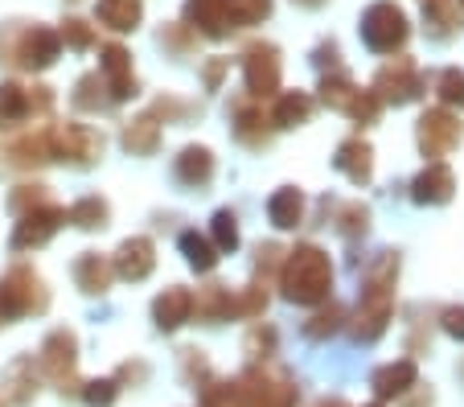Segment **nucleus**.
I'll list each match as a JSON object with an SVG mask.
<instances>
[{
    "label": "nucleus",
    "mask_w": 464,
    "mask_h": 407,
    "mask_svg": "<svg viewBox=\"0 0 464 407\" xmlns=\"http://www.w3.org/2000/svg\"><path fill=\"white\" fill-rule=\"evenodd\" d=\"M394 276H399V256L382 251L374 264L366 267V280H362V301L353 313V337L358 342H378L391 325L394 313Z\"/></svg>",
    "instance_id": "nucleus-1"
},
{
    "label": "nucleus",
    "mask_w": 464,
    "mask_h": 407,
    "mask_svg": "<svg viewBox=\"0 0 464 407\" xmlns=\"http://www.w3.org/2000/svg\"><path fill=\"white\" fill-rule=\"evenodd\" d=\"M280 288L292 305H324L329 288H334V264L316 243H300V247L284 251L280 267Z\"/></svg>",
    "instance_id": "nucleus-2"
},
{
    "label": "nucleus",
    "mask_w": 464,
    "mask_h": 407,
    "mask_svg": "<svg viewBox=\"0 0 464 407\" xmlns=\"http://www.w3.org/2000/svg\"><path fill=\"white\" fill-rule=\"evenodd\" d=\"M62 53V37L45 25H25V29H0V58L25 71H45Z\"/></svg>",
    "instance_id": "nucleus-3"
},
{
    "label": "nucleus",
    "mask_w": 464,
    "mask_h": 407,
    "mask_svg": "<svg viewBox=\"0 0 464 407\" xmlns=\"http://www.w3.org/2000/svg\"><path fill=\"white\" fill-rule=\"evenodd\" d=\"M222 407H296V383L288 374H267L251 366L230 383V395Z\"/></svg>",
    "instance_id": "nucleus-4"
},
{
    "label": "nucleus",
    "mask_w": 464,
    "mask_h": 407,
    "mask_svg": "<svg viewBox=\"0 0 464 407\" xmlns=\"http://www.w3.org/2000/svg\"><path fill=\"white\" fill-rule=\"evenodd\" d=\"M411 25H407V13L394 5V0H374L366 13H362V42L374 53H394L403 50Z\"/></svg>",
    "instance_id": "nucleus-5"
},
{
    "label": "nucleus",
    "mask_w": 464,
    "mask_h": 407,
    "mask_svg": "<svg viewBox=\"0 0 464 407\" xmlns=\"http://www.w3.org/2000/svg\"><path fill=\"white\" fill-rule=\"evenodd\" d=\"M45 305H50V293H45L42 276L34 267H13L0 280V325L25 317V313H42Z\"/></svg>",
    "instance_id": "nucleus-6"
},
{
    "label": "nucleus",
    "mask_w": 464,
    "mask_h": 407,
    "mask_svg": "<svg viewBox=\"0 0 464 407\" xmlns=\"http://www.w3.org/2000/svg\"><path fill=\"white\" fill-rule=\"evenodd\" d=\"M321 103L334 107V111H342V115H350V120H358V124H374L378 111H382V103L374 99V91L353 87L345 74H324L321 79Z\"/></svg>",
    "instance_id": "nucleus-7"
},
{
    "label": "nucleus",
    "mask_w": 464,
    "mask_h": 407,
    "mask_svg": "<svg viewBox=\"0 0 464 407\" xmlns=\"http://www.w3.org/2000/svg\"><path fill=\"white\" fill-rule=\"evenodd\" d=\"M50 144H53V160H71V165H82V169L103 157V136L87 124L50 128Z\"/></svg>",
    "instance_id": "nucleus-8"
},
{
    "label": "nucleus",
    "mask_w": 464,
    "mask_h": 407,
    "mask_svg": "<svg viewBox=\"0 0 464 407\" xmlns=\"http://www.w3.org/2000/svg\"><path fill=\"white\" fill-rule=\"evenodd\" d=\"M423 91V74L420 66L411 63V58H394L391 66H382V71L374 74V99L378 103H411V99H420Z\"/></svg>",
    "instance_id": "nucleus-9"
},
{
    "label": "nucleus",
    "mask_w": 464,
    "mask_h": 407,
    "mask_svg": "<svg viewBox=\"0 0 464 407\" xmlns=\"http://www.w3.org/2000/svg\"><path fill=\"white\" fill-rule=\"evenodd\" d=\"M415 136H420L423 157H444V152H452L464 141V124H460V115H452L448 107H431V111L420 115Z\"/></svg>",
    "instance_id": "nucleus-10"
},
{
    "label": "nucleus",
    "mask_w": 464,
    "mask_h": 407,
    "mask_svg": "<svg viewBox=\"0 0 464 407\" xmlns=\"http://www.w3.org/2000/svg\"><path fill=\"white\" fill-rule=\"evenodd\" d=\"M280 74H284V66H280V50L276 45L259 42L243 53V82L255 99L276 95L280 91Z\"/></svg>",
    "instance_id": "nucleus-11"
},
{
    "label": "nucleus",
    "mask_w": 464,
    "mask_h": 407,
    "mask_svg": "<svg viewBox=\"0 0 464 407\" xmlns=\"http://www.w3.org/2000/svg\"><path fill=\"white\" fill-rule=\"evenodd\" d=\"M66 222V210L62 206H37V210L21 214L17 230H13V251H29V247H45V243L58 235V227Z\"/></svg>",
    "instance_id": "nucleus-12"
},
{
    "label": "nucleus",
    "mask_w": 464,
    "mask_h": 407,
    "mask_svg": "<svg viewBox=\"0 0 464 407\" xmlns=\"http://www.w3.org/2000/svg\"><path fill=\"white\" fill-rule=\"evenodd\" d=\"M74 366H79V342L71 329H53L42 345V371L66 391V383H74Z\"/></svg>",
    "instance_id": "nucleus-13"
},
{
    "label": "nucleus",
    "mask_w": 464,
    "mask_h": 407,
    "mask_svg": "<svg viewBox=\"0 0 464 407\" xmlns=\"http://www.w3.org/2000/svg\"><path fill=\"white\" fill-rule=\"evenodd\" d=\"M99 71H103V82H107V95L111 103H123V99L136 95V74H131V53L123 45H103L99 50Z\"/></svg>",
    "instance_id": "nucleus-14"
},
{
    "label": "nucleus",
    "mask_w": 464,
    "mask_h": 407,
    "mask_svg": "<svg viewBox=\"0 0 464 407\" xmlns=\"http://www.w3.org/2000/svg\"><path fill=\"white\" fill-rule=\"evenodd\" d=\"M115 276H123V280H149L152 267H157V247H152V239H144V235H131V239L120 243V251H115L111 259Z\"/></svg>",
    "instance_id": "nucleus-15"
},
{
    "label": "nucleus",
    "mask_w": 464,
    "mask_h": 407,
    "mask_svg": "<svg viewBox=\"0 0 464 407\" xmlns=\"http://www.w3.org/2000/svg\"><path fill=\"white\" fill-rule=\"evenodd\" d=\"M452 194H456V173L444 160H431L420 178L411 181V198L420 206H444V202H452Z\"/></svg>",
    "instance_id": "nucleus-16"
},
{
    "label": "nucleus",
    "mask_w": 464,
    "mask_h": 407,
    "mask_svg": "<svg viewBox=\"0 0 464 407\" xmlns=\"http://www.w3.org/2000/svg\"><path fill=\"white\" fill-rule=\"evenodd\" d=\"M334 165H337V173H345V178L353 181V186H366V181L374 178V149H370L362 136H350V141L337 144Z\"/></svg>",
    "instance_id": "nucleus-17"
},
{
    "label": "nucleus",
    "mask_w": 464,
    "mask_h": 407,
    "mask_svg": "<svg viewBox=\"0 0 464 407\" xmlns=\"http://www.w3.org/2000/svg\"><path fill=\"white\" fill-rule=\"evenodd\" d=\"M111 259L99 256V251H82L79 259H74V284H79L87 296H103L107 288H111Z\"/></svg>",
    "instance_id": "nucleus-18"
},
{
    "label": "nucleus",
    "mask_w": 464,
    "mask_h": 407,
    "mask_svg": "<svg viewBox=\"0 0 464 407\" xmlns=\"http://www.w3.org/2000/svg\"><path fill=\"white\" fill-rule=\"evenodd\" d=\"M227 9H230V0H185V21L206 37H227L230 34Z\"/></svg>",
    "instance_id": "nucleus-19"
},
{
    "label": "nucleus",
    "mask_w": 464,
    "mask_h": 407,
    "mask_svg": "<svg viewBox=\"0 0 464 407\" xmlns=\"http://www.w3.org/2000/svg\"><path fill=\"white\" fill-rule=\"evenodd\" d=\"M230 124H235V136L246 144V149H263V144L272 141V120H267L263 107H255V103H235Z\"/></svg>",
    "instance_id": "nucleus-20"
},
{
    "label": "nucleus",
    "mask_w": 464,
    "mask_h": 407,
    "mask_svg": "<svg viewBox=\"0 0 464 407\" xmlns=\"http://www.w3.org/2000/svg\"><path fill=\"white\" fill-rule=\"evenodd\" d=\"M152 317H157V329H165V334L181 329L193 317V293L189 288H165L152 305Z\"/></svg>",
    "instance_id": "nucleus-21"
},
{
    "label": "nucleus",
    "mask_w": 464,
    "mask_h": 407,
    "mask_svg": "<svg viewBox=\"0 0 464 407\" xmlns=\"http://www.w3.org/2000/svg\"><path fill=\"white\" fill-rule=\"evenodd\" d=\"M415 379H420V366H415L411 358H399V363L378 366L370 383H374L378 399H399V395H407V391L415 387Z\"/></svg>",
    "instance_id": "nucleus-22"
},
{
    "label": "nucleus",
    "mask_w": 464,
    "mask_h": 407,
    "mask_svg": "<svg viewBox=\"0 0 464 407\" xmlns=\"http://www.w3.org/2000/svg\"><path fill=\"white\" fill-rule=\"evenodd\" d=\"M173 173H177V181H181V186H193V189L210 186V178H214V152L202 149V144H189V149H181Z\"/></svg>",
    "instance_id": "nucleus-23"
},
{
    "label": "nucleus",
    "mask_w": 464,
    "mask_h": 407,
    "mask_svg": "<svg viewBox=\"0 0 464 407\" xmlns=\"http://www.w3.org/2000/svg\"><path fill=\"white\" fill-rule=\"evenodd\" d=\"M193 313H198V321H206V325H218V321L235 317V296H230L227 284H206L202 293L193 296Z\"/></svg>",
    "instance_id": "nucleus-24"
},
{
    "label": "nucleus",
    "mask_w": 464,
    "mask_h": 407,
    "mask_svg": "<svg viewBox=\"0 0 464 407\" xmlns=\"http://www.w3.org/2000/svg\"><path fill=\"white\" fill-rule=\"evenodd\" d=\"M95 17L103 21L107 29H115V34H131L144 17V0H99Z\"/></svg>",
    "instance_id": "nucleus-25"
},
{
    "label": "nucleus",
    "mask_w": 464,
    "mask_h": 407,
    "mask_svg": "<svg viewBox=\"0 0 464 407\" xmlns=\"http://www.w3.org/2000/svg\"><path fill=\"white\" fill-rule=\"evenodd\" d=\"M34 111H37V107H34V91L17 87V82H5V87H0V128L25 124Z\"/></svg>",
    "instance_id": "nucleus-26"
},
{
    "label": "nucleus",
    "mask_w": 464,
    "mask_h": 407,
    "mask_svg": "<svg viewBox=\"0 0 464 407\" xmlns=\"http://www.w3.org/2000/svg\"><path fill=\"white\" fill-rule=\"evenodd\" d=\"M160 144V120L152 111L136 115L128 128H123V149L136 152V157H149V152H157Z\"/></svg>",
    "instance_id": "nucleus-27"
},
{
    "label": "nucleus",
    "mask_w": 464,
    "mask_h": 407,
    "mask_svg": "<svg viewBox=\"0 0 464 407\" xmlns=\"http://www.w3.org/2000/svg\"><path fill=\"white\" fill-rule=\"evenodd\" d=\"M267 218H272V227H280V230L300 227V218H304V194L292 186L276 189L272 202H267Z\"/></svg>",
    "instance_id": "nucleus-28"
},
{
    "label": "nucleus",
    "mask_w": 464,
    "mask_h": 407,
    "mask_svg": "<svg viewBox=\"0 0 464 407\" xmlns=\"http://www.w3.org/2000/svg\"><path fill=\"white\" fill-rule=\"evenodd\" d=\"M308 115H313V99L304 91H284L276 99V111H272V124L276 128H300L308 124Z\"/></svg>",
    "instance_id": "nucleus-29"
},
{
    "label": "nucleus",
    "mask_w": 464,
    "mask_h": 407,
    "mask_svg": "<svg viewBox=\"0 0 464 407\" xmlns=\"http://www.w3.org/2000/svg\"><path fill=\"white\" fill-rule=\"evenodd\" d=\"M181 256L193 272H214L218 267V247L206 235H198V230H185L181 235Z\"/></svg>",
    "instance_id": "nucleus-30"
},
{
    "label": "nucleus",
    "mask_w": 464,
    "mask_h": 407,
    "mask_svg": "<svg viewBox=\"0 0 464 407\" xmlns=\"http://www.w3.org/2000/svg\"><path fill=\"white\" fill-rule=\"evenodd\" d=\"M9 160H13V165H21V169L53 160L50 132H37V136H25V141H13V144H9Z\"/></svg>",
    "instance_id": "nucleus-31"
},
{
    "label": "nucleus",
    "mask_w": 464,
    "mask_h": 407,
    "mask_svg": "<svg viewBox=\"0 0 464 407\" xmlns=\"http://www.w3.org/2000/svg\"><path fill=\"white\" fill-rule=\"evenodd\" d=\"M423 21H428L431 37H448L460 21V0H423Z\"/></svg>",
    "instance_id": "nucleus-32"
},
{
    "label": "nucleus",
    "mask_w": 464,
    "mask_h": 407,
    "mask_svg": "<svg viewBox=\"0 0 464 407\" xmlns=\"http://www.w3.org/2000/svg\"><path fill=\"white\" fill-rule=\"evenodd\" d=\"M71 99H74V107H79V111H103V107L111 103L103 74H82V79L74 82V95Z\"/></svg>",
    "instance_id": "nucleus-33"
},
{
    "label": "nucleus",
    "mask_w": 464,
    "mask_h": 407,
    "mask_svg": "<svg viewBox=\"0 0 464 407\" xmlns=\"http://www.w3.org/2000/svg\"><path fill=\"white\" fill-rule=\"evenodd\" d=\"M66 222H74L79 230H103L107 227V202L103 198H79V202L66 210Z\"/></svg>",
    "instance_id": "nucleus-34"
},
{
    "label": "nucleus",
    "mask_w": 464,
    "mask_h": 407,
    "mask_svg": "<svg viewBox=\"0 0 464 407\" xmlns=\"http://www.w3.org/2000/svg\"><path fill=\"white\" fill-rule=\"evenodd\" d=\"M5 387L9 391L13 403H29V395L37 391V374H34V358H17V363L9 366V374H5Z\"/></svg>",
    "instance_id": "nucleus-35"
},
{
    "label": "nucleus",
    "mask_w": 464,
    "mask_h": 407,
    "mask_svg": "<svg viewBox=\"0 0 464 407\" xmlns=\"http://www.w3.org/2000/svg\"><path fill=\"white\" fill-rule=\"evenodd\" d=\"M272 13V0H230L227 9V25L230 29H246V25H259L263 17Z\"/></svg>",
    "instance_id": "nucleus-36"
},
{
    "label": "nucleus",
    "mask_w": 464,
    "mask_h": 407,
    "mask_svg": "<svg viewBox=\"0 0 464 407\" xmlns=\"http://www.w3.org/2000/svg\"><path fill=\"white\" fill-rule=\"evenodd\" d=\"M337 230H342L345 239H358V235H366V230H370V210L362 202L337 206Z\"/></svg>",
    "instance_id": "nucleus-37"
},
{
    "label": "nucleus",
    "mask_w": 464,
    "mask_h": 407,
    "mask_svg": "<svg viewBox=\"0 0 464 407\" xmlns=\"http://www.w3.org/2000/svg\"><path fill=\"white\" fill-rule=\"evenodd\" d=\"M214 247H218V256L238 251V222H235V214H230V210L214 214Z\"/></svg>",
    "instance_id": "nucleus-38"
},
{
    "label": "nucleus",
    "mask_w": 464,
    "mask_h": 407,
    "mask_svg": "<svg viewBox=\"0 0 464 407\" xmlns=\"http://www.w3.org/2000/svg\"><path fill=\"white\" fill-rule=\"evenodd\" d=\"M337 329H342V305H329V309H321L304 325V337H313V342H324V337H334Z\"/></svg>",
    "instance_id": "nucleus-39"
},
{
    "label": "nucleus",
    "mask_w": 464,
    "mask_h": 407,
    "mask_svg": "<svg viewBox=\"0 0 464 407\" xmlns=\"http://www.w3.org/2000/svg\"><path fill=\"white\" fill-rule=\"evenodd\" d=\"M436 91H440V99H444L448 107H460V111H464V74L456 71V66H448V71H440Z\"/></svg>",
    "instance_id": "nucleus-40"
},
{
    "label": "nucleus",
    "mask_w": 464,
    "mask_h": 407,
    "mask_svg": "<svg viewBox=\"0 0 464 407\" xmlns=\"http://www.w3.org/2000/svg\"><path fill=\"white\" fill-rule=\"evenodd\" d=\"M267 309V288L263 284H246L243 296H235V317H259Z\"/></svg>",
    "instance_id": "nucleus-41"
},
{
    "label": "nucleus",
    "mask_w": 464,
    "mask_h": 407,
    "mask_svg": "<svg viewBox=\"0 0 464 407\" xmlns=\"http://www.w3.org/2000/svg\"><path fill=\"white\" fill-rule=\"evenodd\" d=\"M115 395H120V383L115 379H95L82 387V403H91V407H111Z\"/></svg>",
    "instance_id": "nucleus-42"
},
{
    "label": "nucleus",
    "mask_w": 464,
    "mask_h": 407,
    "mask_svg": "<svg viewBox=\"0 0 464 407\" xmlns=\"http://www.w3.org/2000/svg\"><path fill=\"white\" fill-rule=\"evenodd\" d=\"M58 37L71 45V50H91V45H95V34H91V25H87V21H79V17L66 21Z\"/></svg>",
    "instance_id": "nucleus-43"
},
{
    "label": "nucleus",
    "mask_w": 464,
    "mask_h": 407,
    "mask_svg": "<svg viewBox=\"0 0 464 407\" xmlns=\"http://www.w3.org/2000/svg\"><path fill=\"white\" fill-rule=\"evenodd\" d=\"M9 206L17 214L37 210V206H45V186H17V189H13V198H9Z\"/></svg>",
    "instance_id": "nucleus-44"
},
{
    "label": "nucleus",
    "mask_w": 464,
    "mask_h": 407,
    "mask_svg": "<svg viewBox=\"0 0 464 407\" xmlns=\"http://www.w3.org/2000/svg\"><path fill=\"white\" fill-rule=\"evenodd\" d=\"M246 350H251V358H267L276 350V334H272V329H251Z\"/></svg>",
    "instance_id": "nucleus-45"
},
{
    "label": "nucleus",
    "mask_w": 464,
    "mask_h": 407,
    "mask_svg": "<svg viewBox=\"0 0 464 407\" xmlns=\"http://www.w3.org/2000/svg\"><path fill=\"white\" fill-rule=\"evenodd\" d=\"M444 334H452V337H460V342H464V305L444 309Z\"/></svg>",
    "instance_id": "nucleus-46"
},
{
    "label": "nucleus",
    "mask_w": 464,
    "mask_h": 407,
    "mask_svg": "<svg viewBox=\"0 0 464 407\" xmlns=\"http://www.w3.org/2000/svg\"><path fill=\"white\" fill-rule=\"evenodd\" d=\"M222 71H227V63H222V58H214V63L206 66V87H210V91L222 82Z\"/></svg>",
    "instance_id": "nucleus-47"
},
{
    "label": "nucleus",
    "mask_w": 464,
    "mask_h": 407,
    "mask_svg": "<svg viewBox=\"0 0 464 407\" xmlns=\"http://www.w3.org/2000/svg\"><path fill=\"white\" fill-rule=\"evenodd\" d=\"M292 5H300V9H321V5H329V0H292Z\"/></svg>",
    "instance_id": "nucleus-48"
},
{
    "label": "nucleus",
    "mask_w": 464,
    "mask_h": 407,
    "mask_svg": "<svg viewBox=\"0 0 464 407\" xmlns=\"http://www.w3.org/2000/svg\"><path fill=\"white\" fill-rule=\"evenodd\" d=\"M321 407H345V403H342V399H329V403H321Z\"/></svg>",
    "instance_id": "nucleus-49"
},
{
    "label": "nucleus",
    "mask_w": 464,
    "mask_h": 407,
    "mask_svg": "<svg viewBox=\"0 0 464 407\" xmlns=\"http://www.w3.org/2000/svg\"><path fill=\"white\" fill-rule=\"evenodd\" d=\"M370 407H378V403H370Z\"/></svg>",
    "instance_id": "nucleus-50"
},
{
    "label": "nucleus",
    "mask_w": 464,
    "mask_h": 407,
    "mask_svg": "<svg viewBox=\"0 0 464 407\" xmlns=\"http://www.w3.org/2000/svg\"><path fill=\"white\" fill-rule=\"evenodd\" d=\"M460 5H464V0H460Z\"/></svg>",
    "instance_id": "nucleus-51"
}]
</instances>
